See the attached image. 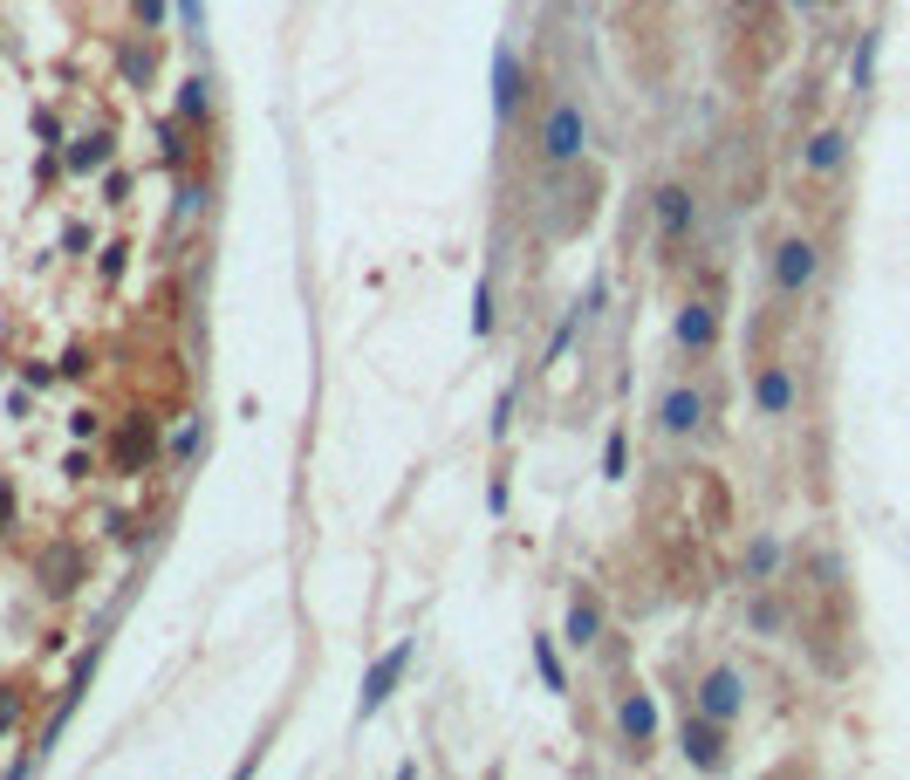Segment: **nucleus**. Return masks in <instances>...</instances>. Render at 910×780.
I'll list each match as a JSON object with an SVG mask.
<instances>
[{
  "mask_svg": "<svg viewBox=\"0 0 910 780\" xmlns=\"http://www.w3.org/2000/svg\"><path fill=\"white\" fill-rule=\"evenodd\" d=\"M75 576H83V555H75V548L42 555V582H48V589H75Z\"/></svg>",
  "mask_w": 910,
  "mask_h": 780,
  "instance_id": "16",
  "label": "nucleus"
},
{
  "mask_svg": "<svg viewBox=\"0 0 910 780\" xmlns=\"http://www.w3.org/2000/svg\"><path fill=\"white\" fill-rule=\"evenodd\" d=\"M493 329H500V295H493V281L480 274V288H473V335L486 343Z\"/></svg>",
  "mask_w": 910,
  "mask_h": 780,
  "instance_id": "17",
  "label": "nucleus"
},
{
  "mask_svg": "<svg viewBox=\"0 0 910 780\" xmlns=\"http://www.w3.org/2000/svg\"><path fill=\"white\" fill-rule=\"evenodd\" d=\"M130 14H138V28L165 35V21H172V0H130Z\"/></svg>",
  "mask_w": 910,
  "mask_h": 780,
  "instance_id": "21",
  "label": "nucleus"
},
{
  "mask_svg": "<svg viewBox=\"0 0 910 780\" xmlns=\"http://www.w3.org/2000/svg\"><path fill=\"white\" fill-rule=\"evenodd\" d=\"M650 226H658L664 247H678L685 233L698 226V192L692 186H658V192H650Z\"/></svg>",
  "mask_w": 910,
  "mask_h": 780,
  "instance_id": "5",
  "label": "nucleus"
},
{
  "mask_svg": "<svg viewBox=\"0 0 910 780\" xmlns=\"http://www.w3.org/2000/svg\"><path fill=\"white\" fill-rule=\"evenodd\" d=\"M678 746H685V767H698V773H719V767H725V725L706 719V712H692V719H685Z\"/></svg>",
  "mask_w": 910,
  "mask_h": 780,
  "instance_id": "8",
  "label": "nucleus"
},
{
  "mask_svg": "<svg viewBox=\"0 0 910 780\" xmlns=\"http://www.w3.org/2000/svg\"><path fill=\"white\" fill-rule=\"evenodd\" d=\"M62 165H69V172H83V178L103 172V165H110V130H83V138L62 151Z\"/></svg>",
  "mask_w": 910,
  "mask_h": 780,
  "instance_id": "14",
  "label": "nucleus"
},
{
  "mask_svg": "<svg viewBox=\"0 0 910 780\" xmlns=\"http://www.w3.org/2000/svg\"><path fill=\"white\" fill-rule=\"evenodd\" d=\"M801 165H808L815 178H836V172L849 165V138H842V130H815L808 151H801Z\"/></svg>",
  "mask_w": 910,
  "mask_h": 780,
  "instance_id": "13",
  "label": "nucleus"
},
{
  "mask_svg": "<svg viewBox=\"0 0 910 780\" xmlns=\"http://www.w3.org/2000/svg\"><path fill=\"white\" fill-rule=\"evenodd\" d=\"M404 671H411V643H390L383 658H377L370 671H363V698H356V712H377L383 698L404 685Z\"/></svg>",
  "mask_w": 910,
  "mask_h": 780,
  "instance_id": "10",
  "label": "nucleus"
},
{
  "mask_svg": "<svg viewBox=\"0 0 910 780\" xmlns=\"http://www.w3.org/2000/svg\"><path fill=\"white\" fill-rule=\"evenodd\" d=\"M172 8H178V21H186V35L205 28V8H199V0H172Z\"/></svg>",
  "mask_w": 910,
  "mask_h": 780,
  "instance_id": "28",
  "label": "nucleus"
},
{
  "mask_svg": "<svg viewBox=\"0 0 910 780\" xmlns=\"http://www.w3.org/2000/svg\"><path fill=\"white\" fill-rule=\"evenodd\" d=\"M658 692L650 685H630V692H616V746H623V760H650V746H658Z\"/></svg>",
  "mask_w": 910,
  "mask_h": 780,
  "instance_id": "2",
  "label": "nucleus"
},
{
  "mask_svg": "<svg viewBox=\"0 0 910 780\" xmlns=\"http://www.w3.org/2000/svg\"><path fill=\"white\" fill-rule=\"evenodd\" d=\"M794 398H801V383H794L788 363H760V370H753V411H760V418H788Z\"/></svg>",
  "mask_w": 910,
  "mask_h": 780,
  "instance_id": "9",
  "label": "nucleus"
},
{
  "mask_svg": "<svg viewBox=\"0 0 910 780\" xmlns=\"http://www.w3.org/2000/svg\"><path fill=\"white\" fill-rule=\"evenodd\" d=\"M698 425H706V390H698V383H671L658 398V432L664 438H692Z\"/></svg>",
  "mask_w": 910,
  "mask_h": 780,
  "instance_id": "7",
  "label": "nucleus"
},
{
  "mask_svg": "<svg viewBox=\"0 0 910 780\" xmlns=\"http://www.w3.org/2000/svg\"><path fill=\"white\" fill-rule=\"evenodd\" d=\"M21 725V685H0V740Z\"/></svg>",
  "mask_w": 910,
  "mask_h": 780,
  "instance_id": "23",
  "label": "nucleus"
},
{
  "mask_svg": "<svg viewBox=\"0 0 910 780\" xmlns=\"http://www.w3.org/2000/svg\"><path fill=\"white\" fill-rule=\"evenodd\" d=\"M773 568H780V541L760 534V541L746 548V582H773Z\"/></svg>",
  "mask_w": 910,
  "mask_h": 780,
  "instance_id": "18",
  "label": "nucleus"
},
{
  "mask_svg": "<svg viewBox=\"0 0 910 780\" xmlns=\"http://www.w3.org/2000/svg\"><path fill=\"white\" fill-rule=\"evenodd\" d=\"M815 274H822V247L815 240H801V233H794V240L773 247V295L780 302H801L815 288Z\"/></svg>",
  "mask_w": 910,
  "mask_h": 780,
  "instance_id": "3",
  "label": "nucleus"
},
{
  "mask_svg": "<svg viewBox=\"0 0 910 780\" xmlns=\"http://www.w3.org/2000/svg\"><path fill=\"white\" fill-rule=\"evenodd\" d=\"M603 630H610L603 603H595L589 589H576V595H568V616H562V637L576 643V650H595V643H603Z\"/></svg>",
  "mask_w": 910,
  "mask_h": 780,
  "instance_id": "12",
  "label": "nucleus"
},
{
  "mask_svg": "<svg viewBox=\"0 0 910 780\" xmlns=\"http://www.w3.org/2000/svg\"><path fill=\"white\" fill-rule=\"evenodd\" d=\"M671 343H678V356H712L719 350V308L706 295H692L678 308V322H671Z\"/></svg>",
  "mask_w": 910,
  "mask_h": 780,
  "instance_id": "6",
  "label": "nucleus"
},
{
  "mask_svg": "<svg viewBox=\"0 0 910 780\" xmlns=\"http://www.w3.org/2000/svg\"><path fill=\"white\" fill-rule=\"evenodd\" d=\"M513 398H520V390L507 383V390H500V404H493V418H486V432H493V438H500V432L513 425Z\"/></svg>",
  "mask_w": 910,
  "mask_h": 780,
  "instance_id": "26",
  "label": "nucleus"
},
{
  "mask_svg": "<svg viewBox=\"0 0 910 780\" xmlns=\"http://www.w3.org/2000/svg\"><path fill=\"white\" fill-rule=\"evenodd\" d=\"M178 117H186V123H205V117H213V96H205V83H186V96H178Z\"/></svg>",
  "mask_w": 910,
  "mask_h": 780,
  "instance_id": "22",
  "label": "nucleus"
},
{
  "mask_svg": "<svg viewBox=\"0 0 910 780\" xmlns=\"http://www.w3.org/2000/svg\"><path fill=\"white\" fill-rule=\"evenodd\" d=\"M123 75H130V83H151V48H123Z\"/></svg>",
  "mask_w": 910,
  "mask_h": 780,
  "instance_id": "25",
  "label": "nucleus"
},
{
  "mask_svg": "<svg viewBox=\"0 0 910 780\" xmlns=\"http://www.w3.org/2000/svg\"><path fill=\"white\" fill-rule=\"evenodd\" d=\"M753 630H780V603H773V595L753 603Z\"/></svg>",
  "mask_w": 910,
  "mask_h": 780,
  "instance_id": "27",
  "label": "nucleus"
},
{
  "mask_svg": "<svg viewBox=\"0 0 910 780\" xmlns=\"http://www.w3.org/2000/svg\"><path fill=\"white\" fill-rule=\"evenodd\" d=\"M192 446H199V418H186V425H178V438H172L178 459H192Z\"/></svg>",
  "mask_w": 910,
  "mask_h": 780,
  "instance_id": "29",
  "label": "nucleus"
},
{
  "mask_svg": "<svg viewBox=\"0 0 910 780\" xmlns=\"http://www.w3.org/2000/svg\"><path fill=\"white\" fill-rule=\"evenodd\" d=\"M520 96H528V69H520V48L500 42V48H493V110L513 117V110H520Z\"/></svg>",
  "mask_w": 910,
  "mask_h": 780,
  "instance_id": "11",
  "label": "nucleus"
},
{
  "mask_svg": "<svg viewBox=\"0 0 910 780\" xmlns=\"http://www.w3.org/2000/svg\"><path fill=\"white\" fill-rule=\"evenodd\" d=\"M8 528H14V486L0 480V534H8Z\"/></svg>",
  "mask_w": 910,
  "mask_h": 780,
  "instance_id": "30",
  "label": "nucleus"
},
{
  "mask_svg": "<svg viewBox=\"0 0 910 780\" xmlns=\"http://www.w3.org/2000/svg\"><path fill=\"white\" fill-rule=\"evenodd\" d=\"M623 473H630V432L616 425V432L603 438V480H623Z\"/></svg>",
  "mask_w": 910,
  "mask_h": 780,
  "instance_id": "20",
  "label": "nucleus"
},
{
  "mask_svg": "<svg viewBox=\"0 0 910 780\" xmlns=\"http://www.w3.org/2000/svg\"><path fill=\"white\" fill-rule=\"evenodd\" d=\"M582 151H589V117H582V103L576 96H562L541 110V130H534V158L548 165V172H568V165H582Z\"/></svg>",
  "mask_w": 910,
  "mask_h": 780,
  "instance_id": "1",
  "label": "nucleus"
},
{
  "mask_svg": "<svg viewBox=\"0 0 910 780\" xmlns=\"http://www.w3.org/2000/svg\"><path fill=\"white\" fill-rule=\"evenodd\" d=\"M534 671H541V685H548V692H568V664H562V643H555L548 630L534 637Z\"/></svg>",
  "mask_w": 910,
  "mask_h": 780,
  "instance_id": "15",
  "label": "nucleus"
},
{
  "mask_svg": "<svg viewBox=\"0 0 910 780\" xmlns=\"http://www.w3.org/2000/svg\"><path fill=\"white\" fill-rule=\"evenodd\" d=\"M144 446H151V432H144V425H130V432L117 438V459H123V465H138V459H144Z\"/></svg>",
  "mask_w": 910,
  "mask_h": 780,
  "instance_id": "24",
  "label": "nucleus"
},
{
  "mask_svg": "<svg viewBox=\"0 0 910 780\" xmlns=\"http://www.w3.org/2000/svg\"><path fill=\"white\" fill-rule=\"evenodd\" d=\"M849 83H855V96H870V83H876V28L855 42V62H849Z\"/></svg>",
  "mask_w": 910,
  "mask_h": 780,
  "instance_id": "19",
  "label": "nucleus"
},
{
  "mask_svg": "<svg viewBox=\"0 0 910 780\" xmlns=\"http://www.w3.org/2000/svg\"><path fill=\"white\" fill-rule=\"evenodd\" d=\"M698 712L719 719V725H733L746 712V678H740V664H712L706 678H698Z\"/></svg>",
  "mask_w": 910,
  "mask_h": 780,
  "instance_id": "4",
  "label": "nucleus"
}]
</instances>
